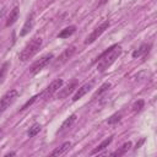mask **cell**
Instances as JSON below:
<instances>
[{"mask_svg": "<svg viewBox=\"0 0 157 157\" xmlns=\"http://www.w3.org/2000/svg\"><path fill=\"white\" fill-rule=\"evenodd\" d=\"M33 23H34V13L32 12V13L27 17V20H26V22H25V25H23V27H22V31H21L20 36H21V37H25V36L32 29Z\"/></svg>", "mask_w": 157, "mask_h": 157, "instance_id": "30bf717a", "label": "cell"}, {"mask_svg": "<svg viewBox=\"0 0 157 157\" xmlns=\"http://www.w3.org/2000/svg\"><path fill=\"white\" fill-rule=\"evenodd\" d=\"M40 45H42V38H40V37H34V38H32V39L25 45V48L21 50L20 56H18L20 60H21V61H27V60H29V59L39 50Z\"/></svg>", "mask_w": 157, "mask_h": 157, "instance_id": "7a4b0ae2", "label": "cell"}, {"mask_svg": "<svg viewBox=\"0 0 157 157\" xmlns=\"http://www.w3.org/2000/svg\"><path fill=\"white\" fill-rule=\"evenodd\" d=\"M38 97H39V96H38V94H37V96H34V97H32V99H29V101H28V102H26V103H25V104H23V107H22V108H21V109H22V110H23V109H26V108H27V107H28V105H31V104H32V103H33V102H34V101H36V99H37V98H38Z\"/></svg>", "mask_w": 157, "mask_h": 157, "instance_id": "603a6c76", "label": "cell"}, {"mask_svg": "<svg viewBox=\"0 0 157 157\" xmlns=\"http://www.w3.org/2000/svg\"><path fill=\"white\" fill-rule=\"evenodd\" d=\"M109 27V21H104L103 23H101L98 27H96L94 29H93V32L86 38V40H85V44H91V43H93L96 39H98V37H101V34L107 29Z\"/></svg>", "mask_w": 157, "mask_h": 157, "instance_id": "8992f818", "label": "cell"}, {"mask_svg": "<svg viewBox=\"0 0 157 157\" xmlns=\"http://www.w3.org/2000/svg\"><path fill=\"white\" fill-rule=\"evenodd\" d=\"M92 85H93V82H88V83H85V85H82L78 90H77V92L74 94V97H72V101L74 102H76V101H78L80 98H82L91 88H92Z\"/></svg>", "mask_w": 157, "mask_h": 157, "instance_id": "9c48e42d", "label": "cell"}, {"mask_svg": "<svg viewBox=\"0 0 157 157\" xmlns=\"http://www.w3.org/2000/svg\"><path fill=\"white\" fill-rule=\"evenodd\" d=\"M40 129H42V126H40V124H38V123H34L29 129H28V131H27V135H28V137H34L39 131H40Z\"/></svg>", "mask_w": 157, "mask_h": 157, "instance_id": "e0dca14e", "label": "cell"}, {"mask_svg": "<svg viewBox=\"0 0 157 157\" xmlns=\"http://www.w3.org/2000/svg\"><path fill=\"white\" fill-rule=\"evenodd\" d=\"M120 119H121V114H119V113L113 114V115L108 119V124H115V123H118Z\"/></svg>", "mask_w": 157, "mask_h": 157, "instance_id": "7402d4cb", "label": "cell"}, {"mask_svg": "<svg viewBox=\"0 0 157 157\" xmlns=\"http://www.w3.org/2000/svg\"><path fill=\"white\" fill-rule=\"evenodd\" d=\"M61 86H63V80H61V78H56V80H54V81H53V82L44 90V92H43V94H42L43 98H44V99H48V98H49L50 96H53V94H54Z\"/></svg>", "mask_w": 157, "mask_h": 157, "instance_id": "52a82bcc", "label": "cell"}, {"mask_svg": "<svg viewBox=\"0 0 157 157\" xmlns=\"http://www.w3.org/2000/svg\"><path fill=\"white\" fill-rule=\"evenodd\" d=\"M148 49H150V44L144 43V44H141V45H140V48H139L137 50H135V52L132 53V56H134V58L141 56L142 54H146V53L148 52Z\"/></svg>", "mask_w": 157, "mask_h": 157, "instance_id": "2e32d148", "label": "cell"}, {"mask_svg": "<svg viewBox=\"0 0 157 157\" xmlns=\"http://www.w3.org/2000/svg\"><path fill=\"white\" fill-rule=\"evenodd\" d=\"M17 18H18V7L16 6V7H13V9L10 11V15H9V17H7V21H6L5 26H6V27H10L11 25H13V23L16 22Z\"/></svg>", "mask_w": 157, "mask_h": 157, "instance_id": "5bb4252c", "label": "cell"}, {"mask_svg": "<svg viewBox=\"0 0 157 157\" xmlns=\"http://www.w3.org/2000/svg\"><path fill=\"white\" fill-rule=\"evenodd\" d=\"M17 96H18V92H17L16 90H10V91H7V92L0 98V113L5 112V110L16 101Z\"/></svg>", "mask_w": 157, "mask_h": 157, "instance_id": "277c9868", "label": "cell"}, {"mask_svg": "<svg viewBox=\"0 0 157 157\" xmlns=\"http://www.w3.org/2000/svg\"><path fill=\"white\" fill-rule=\"evenodd\" d=\"M77 87V81L76 80H74V81H71L70 83H67V86H65L64 88H61L60 91H59V93H58V98L59 99H64V98H66L75 88Z\"/></svg>", "mask_w": 157, "mask_h": 157, "instance_id": "ba28073f", "label": "cell"}, {"mask_svg": "<svg viewBox=\"0 0 157 157\" xmlns=\"http://www.w3.org/2000/svg\"><path fill=\"white\" fill-rule=\"evenodd\" d=\"M9 66H10V63L9 61H5L0 69V83L4 82L5 77H6V74H7V70H9Z\"/></svg>", "mask_w": 157, "mask_h": 157, "instance_id": "d6986e66", "label": "cell"}, {"mask_svg": "<svg viewBox=\"0 0 157 157\" xmlns=\"http://www.w3.org/2000/svg\"><path fill=\"white\" fill-rule=\"evenodd\" d=\"M130 146H131V142H125L119 150H117L115 152H112V156H121V155H124L130 148Z\"/></svg>", "mask_w": 157, "mask_h": 157, "instance_id": "ac0fdd59", "label": "cell"}, {"mask_svg": "<svg viewBox=\"0 0 157 157\" xmlns=\"http://www.w3.org/2000/svg\"><path fill=\"white\" fill-rule=\"evenodd\" d=\"M112 140H113V137H112V136H110V137H108V139H105V140H103V141H102V142H101V144H99V145H98L93 151H91V153H90V155H92V156H93V155L101 153L103 150H105V147H108V146H109V144L112 142Z\"/></svg>", "mask_w": 157, "mask_h": 157, "instance_id": "8fae6325", "label": "cell"}, {"mask_svg": "<svg viewBox=\"0 0 157 157\" xmlns=\"http://www.w3.org/2000/svg\"><path fill=\"white\" fill-rule=\"evenodd\" d=\"M76 114H71L69 118H66L65 120H64V123L61 124V126H60V129H59V132H64L66 129H69L75 121H76Z\"/></svg>", "mask_w": 157, "mask_h": 157, "instance_id": "7c38bea8", "label": "cell"}, {"mask_svg": "<svg viewBox=\"0 0 157 157\" xmlns=\"http://www.w3.org/2000/svg\"><path fill=\"white\" fill-rule=\"evenodd\" d=\"M54 56H53V54L52 53H49V54H45V55H43L42 58H39L38 60H36L33 64H32V66H31V69H29V72L32 74V75H36V74H38L40 70H43L50 61H52V59H53Z\"/></svg>", "mask_w": 157, "mask_h": 157, "instance_id": "3957f363", "label": "cell"}, {"mask_svg": "<svg viewBox=\"0 0 157 157\" xmlns=\"http://www.w3.org/2000/svg\"><path fill=\"white\" fill-rule=\"evenodd\" d=\"M109 87H110V83H109V82H104V83H103V85L99 87V90H98V91H97V92L93 94V98H96L97 96H101L103 92L108 91V90H109Z\"/></svg>", "mask_w": 157, "mask_h": 157, "instance_id": "ffe728a7", "label": "cell"}, {"mask_svg": "<svg viewBox=\"0 0 157 157\" xmlns=\"http://www.w3.org/2000/svg\"><path fill=\"white\" fill-rule=\"evenodd\" d=\"M144 104H145V102H144L142 99H139V101L135 102V104L132 105V110H134V112H140V110L144 108Z\"/></svg>", "mask_w": 157, "mask_h": 157, "instance_id": "44dd1931", "label": "cell"}, {"mask_svg": "<svg viewBox=\"0 0 157 157\" xmlns=\"http://www.w3.org/2000/svg\"><path fill=\"white\" fill-rule=\"evenodd\" d=\"M70 147H71V142H70V141H66V142H64L60 147H58V148H55L54 151H52V152H50V156H60V155H64Z\"/></svg>", "mask_w": 157, "mask_h": 157, "instance_id": "4fadbf2b", "label": "cell"}, {"mask_svg": "<svg viewBox=\"0 0 157 157\" xmlns=\"http://www.w3.org/2000/svg\"><path fill=\"white\" fill-rule=\"evenodd\" d=\"M120 54H121V47L118 44H114V45L109 47L99 56H97L93 63H97V70L103 72L119 58Z\"/></svg>", "mask_w": 157, "mask_h": 157, "instance_id": "6da1fadb", "label": "cell"}, {"mask_svg": "<svg viewBox=\"0 0 157 157\" xmlns=\"http://www.w3.org/2000/svg\"><path fill=\"white\" fill-rule=\"evenodd\" d=\"M75 50H76V48H75V45H70V47H67L55 60H54V64H53V67H58V66H61V65H64L72 55H74V53H75Z\"/></svg>", "mask_w": 157, "mask_h": 157, "instance_id": "5b68a950", "label": "cell"}, {"mask_svg": "<svg viewBox=\"0 0 157 157\" xmlns=\"http://www.w3.org/2000/svg\"><path fill=\"white\" fill-rule=\"evenodd\" d=\"M76 31L75 26H69L64 29H61V32L58 34V38H69L71 34H74V32Z\"/></svg>", "mask_w": 157, "mask_h": 157, "instance_id": "9a60e30c", "label": "cell"}]
</instances>
